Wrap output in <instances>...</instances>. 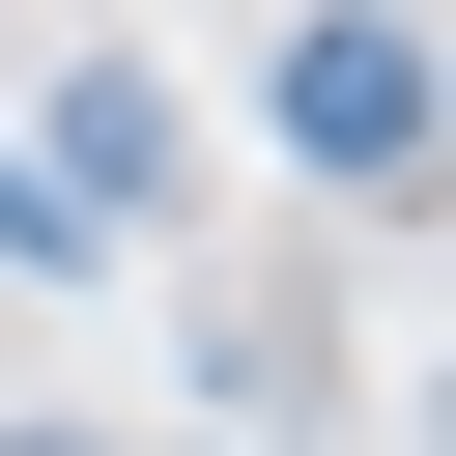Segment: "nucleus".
<instances>
[{"mask_svg":"<svg viewBox=\"0 0 456 456\" xmlns=\"http://www.w3.org/2000/svg\"><path fill=\"white\" fill-rule=\"evenodd\" d=\"M285 142H314V171H399V142H428V28H399V0L285 28Z\"/></svg>","mask_w":456,"mask_h":456,"instance_id":"nucleus-1","label":"nucleus"},{"mask_svg":"<svg viewBox=\"0 0 456 456\" xmlns=\"http://www.w3.org/2000/svg\"><path fill=\"white\" fill-rule=\"evenodd\" d=\"M28 456H86V428H28Z\"/></svg>","mask_w":456,"mask_h":456,"instance_id":"nucleus-3","label":"nucleus"},{"mask_svg":"<svg viewBox=\"0 0 456 456\" xmlns=\"http://www.w3.org/2000/svg\"><path fill=\"white\" fill-rule=\"evenodd\" d=\"M28 200L114 256V200H171V114H142V86H57V171H28Z\"/></svg>","mask_w":456,"mask_h":456,"instance_id":"nucleus-2","label":"nucleus"}]
</instances>
